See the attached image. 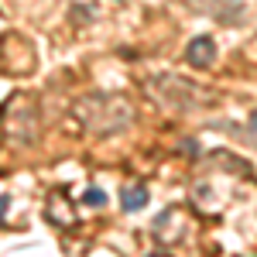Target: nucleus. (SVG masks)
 <instances>
[{"mask_svg":"<svg viewBox=\"0 0 257 257\" xmlns=\"http://www.w3.org/2000/svg\"><path fill=\"white\" fill-rule=\"evenodd\" d=\"M0 72L11 76V79L35 72V45L18 31H7L0 38Z\"/></svg>","mask_w":257,"mask_h":257,"instance_id":"obj_4","label":"nucleus"},{"mask_svg":"<svg viewBox=\"0 0 257 257\" xmlns=\"http://www.w3.org/2000/svg\"><path fill=\"white\" fill-rule=\"evenodd\" d=\"M144 89L172 110H199V106L216 103L213 93H206V86H196V82L182 79V76H155V79L144 82Z\"/></svg>","mask_w":257,"mask_h":257,"instance_id":"obj_3","label":"nucleus"},{"mask_svg":"<svg viewBox=\"0 0 257 257\" xmlns=\"http://www.w3.org/2000/svg\"><path fill=\"white\" fill-rule=\"evenodd\" d=\"M151 233H155V240L165 243V247H175L178 240H185V233H189V216H185V209H182V206L165 209V213L151 223Z\"/></svg>","mask_w":257,"mask_h":257,"instance_id":"obj_5","label":"nucleus"},{"mask_svg":"<svg viewBox=\"0 0 257 257\" xmlns=\"http://www.w3.org/2000/svg\"><path fill=\"white\" fill-rule=\"evenodd\" d=\"M45 219L52 223V226H59V230H72L76 226V206H72V199L65 189H55L48 202H45Z\"/></svg>","mask_w":257,"mask_h":257,"instance_id":"obj_6","label":"nucleus"},{"mask_svg":"<svg viewBox=\"0 0 257 257\" xmlns=\"http://www.w3.org/2000/svg\"><path fill=\"white\" fill-rule=\"evenodd\" d=\"M0 138L14 148L24 144H38L41 138V113L35 106V99L28 93H14L7 96V103L0 106Z\"/></svg>","mask_w":257,"mask_h":257,"instance_id":"obj_2","label":"nucleus"},{"mask_svg":"<svg viewBox=\"0 0 257 257\" xmlns=\"http://www.w3.org/2000/svg\"><path fill=\"white\" fill-rule=\"evenodd\" d=\"M144 206H148V185H127L120 192V209L123 213H138Z\"/></svg>","mask_w":257,"mask_h":257,"instance_id":"obj_8","label":"nucleus"},{"mask_svg":"<svg viewBox=\"0 0 257 257\" xmlns=\"http://www.w3.org/2000/svg\"><path fill=\"white\" fill-rule=\"evenodd\" d=\"M7 209H11V199H7V196H0V219L7 216Z\"/></svg>","mask_w":257,"mask_h":257,"instance_id":"obj_11","label":"nucleus"},{"mask_svg":"<svg viewBox=\"0 0 257 257\" xmlns=\"http://www.w3.org/2000/svg\"><path fill=\"white\" fill-rule=\"evenodd\" d=\"M250 127H254V131H257V110H254V113H250Z\"/></svg>","mask_w":257,"mask_h":257,"instance_id":"obj_12","label":"nucleus"},{"mask_svg":"<svg viewBox=\"0 0 257 257\" xmlns=\"http://www.w3.org/2000/svg\"><path fill=\"white\" fill-rule=\"evenodd\" d=\"M82 202H86V206H103V202H106V196H103L99 189H89V192L82 196Z\"/></svg>","mask_w":257,"mask_h":257,"instance_id":"obj_9","label":"nucleus"},{"mask_svg":"<svg viewBox=\"0 0 257 257\" xmlns=\"http://www.w3.org/2000/svg\"><path fill=\"white\" fill-rule=\"evenodd\" d=\"M182 144H185V148H182L185 155H199V141H182Z\"/></svg>","mask_w":257,"mask_h":257,"instance_id":"obj_10","label":"nucleus"},{"mask_svg":"<svg viewBox=\"0 0 257 257\" xmlns=\"http://www.w3.org/2000/svg\"><path fill=\"white\" fill-rule=\"evenodd\" d=\"M72 113L79 120V127H86L89 134L106 138V134H120L127 131L138 110H134V99L127 93H86L82 99H76Z\"/></svg>","mask_w":257,"mask_h":257,"instance_id":"obj_1","label":"nucleus"},{"mask_svg":"<svg viewBox=\"0 0 257 257\" xmlns=\"http://www.w3.org/2000/svg\"><path fill=\"white\" fill-rule=\"evenodd\" d=\"M185 62H189L192 69H209V65L216 62V38H213V35L192 38L189 48H185Z\"/></svg>","mask_w":257,"mask_h":257,"instance_id":"obj_7","label":"nucleus"}]
</instances>
